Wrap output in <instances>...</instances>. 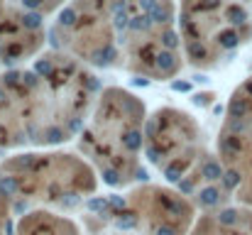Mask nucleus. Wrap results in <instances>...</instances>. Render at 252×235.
Here are the masks:
<instances>
[{
	"mask_svg": "<svg viewBox=\"0 0 252 235\" xmlns=\"http://www.w3.org/2000/svg\"><path fill=\"white\" fill-rule=\"evenodd\" d=\"M10 2H15V5H20V7L34 12V15L49 17V15H57L69 0H10Z\"/></svg>",
	"mask_w": 252,
	"mask_h": 235,
	"instance_id": "9b49d317",
	"label": "nucleus"
},
{
	"mask_svg": "<svg viewBox=\"0 0 252 235\" xmlns=\"http://www.w3.org/2000/svg\"><path fill=\"white\" fill-rule=\"evenodd\" d=\"M12 208H15V201L0 189V235H12L10 233V226H12Z\"/></svg>",
	"mask_w": 252,
	"mask_h": 235,
	"instance_id": "f8f14e48",
	"label": "nucleus"
},
{
	"mask_svg": "<svg viewBox=\"0 0 252 235\" xmlns=\"http://www.w3.org/2000/svg\"><path fill=\"white\" fill-rule=\"evenodd\" d=\"M191 235H252V211L218 208L203 213Z\"/></svg>",
	"mask_w": 252,
	"mask_h": 235,
	"instance_id": "9d476101",
	"label": "nucleus"
},
{
	"mask_svg": "<svg viewBox=\"0 0 252 235\" xmlns=\"http://www.w3.org/2000/svg\"><path fill=\"white\" fill-rule=\"evenodd\" d=\"M15 235H84L81 226L52 208H32L15 223Z\"/></svg>",
	"mask_w": 252,
	"mask_h": 235,
	"instance_id": "1a4fd4ad",
	"label": "nucleus"
},
{
	"mask_svg": "<svg viewBox=\"0 0 252 235\" xmlns=\"http://www.w3.org/2000/svg\"><path fill=\"white\" fill-rule=\"evenodd\" d=\"M145 101L123 86H105L79 133V152L113 189L147 181L145 155Z\"/></svg>",
	"mask_w": 252,
	"mask_h": 235,
	"instance_id": "f03ea898",
	"label": "nucleus"
},
{
	"mask_svg": "<svg viewBox=\"0 0 252 235\" xmlns=\"http://www.w3.org/2000/svg\"><path fill=\"white\" fill-rule=\"evenodd\" d=\"M127 235H132V233H127Z\"/></svg>",
	"mask_w": 252,
	"mask_h": 235,
	"instance_id": "ddd939ff",
	"label": "nucleus"
},
{
	"mask_svg": "<svg viewBox=\"0 0 252 235\" xmlns=\"http://www.w3.org/2000/svg\"><path fill=\"white\" fill-rule=\"evenodd\" d=\"M196 208L184 191L142 181L125 196H113L100 218L132 235H191Z\"/></svg>",
	"mask_w": 252,
	"mask_h": 235,
	"instance_id": "0eeeda50",
	"label": "nucleus"
},
{
	"mask_svg": "<svg viewBox=\"0 0 252 235\" xmlns=\"http://www.w3.org/2000/svg\"><path fill=\"white\" fill-rule=\"evenodd\" d=\"M12 235H15V233H12Z\"/></svg>",
	"mask_w": 252,
	"mask_h": 235,
	"instance_id": "4468645a",
	"label": "nucleus"
},
{
	"mask_svg": "<svg viewBox=\"0 0 252 235\" xmlns=\"http://www.w3.org/2000/svg\"><path fill=\"white\" fill-rule=\"evenodd\" d=\"M0 189L32 208H71L98 191V171L84 155L64 150H25L0 162Z\"/></svg>",
	"mask_w": 252,
	"mask_h": 235,
	"instance_id": "20e7f679",
	"label": "nucleus"
},
{
	"mask_svg": "<svg viewBox=\"0 0 252 235\" xmlns=\"http://www.w3.org/2000/svg\"><path fill=\"white\" fill-rule=\"evenodd\" d=\"M47 47L44 17L0 0V74L27 67Z\"/></svg>",
	"mask_w": 252,
	"mask_h": 235,
	"instance_id": "6e6552de",
	"label": "nucleus"
},
{
	"mask_svg": "<svg viewBox=\"0 0 252 235\" xmlns=\"http://www.w3.org/2000/svg\"><path fill=\"white\" fill-rule=\"evenodd\" d=\"M145 157L196 206H220L223 194H230L218 155L208 152L203 128L181 108L164 105L147 118Z\"/></svg>",
	"mask_w": 252,
	"mask_h": 235,
	"instance_id": "7ed1b4c3",
	"label": "nucleus"
},
{
	"mask_svg": "<svg viewBox=\"0 0 252 235\" xmlns=\"http://www.w3.org/2000/svg\"><path fill=\"white\" fill-rule=\"evenodd\" d=\"M100 83L62 49L0 74V150H52L79 137Z\"/></svg>",
	"mask_w": 252,
	"mask_h": 235,
	"instance_id": "f257e3e1",
	"label": "nucleus"
},
{
	"mask_svg": "<svg viewBox=\"0 0 252 235\" xmlns=\"http://www.w3.org/2000/svg\"><path fill=\"white\" fill-rule=\"evenodd\" d=\"M176 25L184 57L198 69H218L252 34L240 0H179Z\"/></svg>",
	"mask_w": 252,
	"mask_h": 235,
	"instance_id": "423d86ee",
	"label": "nucleus"
},
{
	"mask_svg": "<svg viewBox=\"0 0 252 235\" xmlns=\"http://www.w3.org/2000/svg\"><path fill=\"white\" fill-rule=\"evenodd\" d=\"M137 0H69L54 22L57 49L86 67L123 69V49Z\"/></svg>",
	"mask_w": 252,
	"mask_h": 235,
	"instance_id": "39448f33",
	"label": "nucleus"
}]
</instances>
